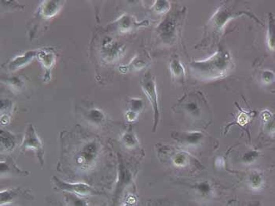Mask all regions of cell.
I'll return each instance as SVG.
<instances>
[{
    "mask_svg": "<svg viewBox=\"0 0 275 206\" xmlns=\"http://www.w3.org/2000/svg\"><path fill=\"white\" fill-rule=\"evenodd\" d=\"M260 80L263 85L269 86L275 82V73L270 70H264L260 73Z\"/></svg>",
    "mask_w": 275,
    "mask_h": 206,
    "instance_id": "obj_33",
    "label": "cell"
},
{
    "mask_svg": "<svg viewBox=\"0 0 275 206\" xmlns=\"http://www.w3.org/2000/svg\"><path fill=\"white\" fill-rule=\"evenodd\" d=\"M144 108V102L143 99L139 98H132L128 101V109L127 110L131 111L133 113L140 115Z\"/></svg>",
    "mask_w": 275,
    "mask_h": 206,
    "instance_id": "obj_31",
    "label": "cell"
},
{
    "mask_svg": "<svg viewBox=\"0 0 275 206\" xmlns=\"http://www.w3.org/2000/svg\"><path fill=\"white\" fill-rule=\"evenodd\" d=\"M242 16H247L256 23L263 24L251 11L241 8L239 3L236 1L223 2L207 22L204 30L203 39L197 47H208L214 45L222 36L227 24Z\"/></svg>",
    "mask_w": 275,
    "mask_h": 206,
    "instance_id": "obj_2",
    "label": "cell"
},
{
    "mask_svg": "<svg viewBox=\"0 0 275 206\" xmlns=\"http://www.w3.org/2000/svg\"><path fill=\"white\" fill-rule=\"evenodd\" d=\"M263 129L269 135H275V116L267 123L263 124Z\"/></svg>",
    "mask_w": 275,
    "mask_h": 206,
    "instance_id": "obj_35",
    "label": "cell"
},
{
    "mask_svg": "<svg viewBox=\"0 0 275 206\" xmlns=\"http://www.w3.org/2000/svg\"><path fill=\"white\" fill-rule=\"evenodd\" d=\"M146 206H177L168 200H149L146 201Z\"/></svg>",
    "mask_w": 275,
    "mask_h": 206,
    "instance_id": "obj_36",
    "label": "cell"
},
{
    "mask_svg": "<svg viewBox=\"0 0 275 206\" xmlns=\"http://www.w3.org/2000/svg\"><path fill=\"white\" fill-rule=\"evenodd\" d=\"M171 137L182 146L192 148L203 146L208 139H212V137L201 131H175Z\"/></svg>",
    "mask_w": 275,
    "mask_h": 206,
    "instance_id": "obj_9",
    "label": "cell"
},
{
    "mask_svg": "<svg viewBox=\"0 0 275 206\" xmlns=\"http://www.w3.org/2000/svg\"><path fill=\"white\" fill-rule=\"evenodd\" d=\"M125 116L127 122L132 123V122L137 121L138 117H139V114H137V113H133V112H131V111L127 110V112H126Z\"/></svg>",
    "mask_w": 275,
    "mask_h": 206,
    "instance_id": "obj_39",
    "label": "cell"
},
{
    "mask_svg": "<svg viewBox=\"0 0 275 206\" xmlns=\"http://www.w3.org/2000/svg\"><path fill=\"white\" fill-rule=\"evenodd\" d=\"M101 206H106V204H102V205H101Z\"/></svg>",
    "mask_w": 275,
    "mask_h": 206,
    "instance_id": "obj_42",
    "label": "cell"
},
{
    "mask_svg": "<svg viewBox=\"0 0 275 206\" xmlns=\"http://www.w3.org/2000/svg\"><path fill=\"white\" fill-rule=\"evenodd\" d=\"M64 198L67 206H90L87 199L78 194L65 193Z\"/></svg>",
    "mask_w": 275,
    "mask_h": 206,
    "instance_id": "obj_28",
    "label": "cell"
},
{
    "mask_svg": "<svg viewBox=\"0 0 275 206\" xmlns=\"http://www.w3.org/2000/svg\"><path fill=\"white\" fill-rule=\"evenodd\" d=\"M182 184L188 187L200 201H210L215 194L213 183L206 179L182 181Z\"/></svg>",
    "mask_w": 275,
    "mask_h": 206,
    "instance_id": "obj_12",
    "label": "cell"
},
{
    "mask_svg": "<svg viewBox=\"0 0 275 206\" xmlns=\"http://www.w3.org/2000/svg\"><path fill=\"white\" fill-rule=\"evenodd\" d=\"M21 149L33 151L38 158L41 167L44 165V148L43 142L37 135L34 127L32 124L28 125L24 132V139L21 142Z\"/></svg>",
    "mask_w": 275,
    "mask_h": 206,
    "instance_id": "obj_11",
    "label": "cell"
},
{
    "mask_svg": "<svg viewBox=\"0 0 275 206\" xmlns=\"http://www.w3.org/2000/svg\"><path fill=\"white\" fill-rule=\"evenodd\" d=\"M260 116L262 122H263V124H264L270 121L273 117V114L268 109H265V110L262 111L261 113H260Z\"/></svg>",
    "mask_w": 275,
    "mask_h": 206,
    "instance_id": "obj_37",
    "label": "cell"
},
{
    "mask_svg": "<svg viewBox=\"0 0 275 206\" xmlns=\"http://www.w3.org/2000/svg\"><path fill=\"white\" fill-rule=\"evenodd\" d=\"M134 183V172L123 156L118 154L117 178L113 194V206H117L124 197L126 190L132 187Z\"/></svg>",
    "mask_w": 275,
    "mask_h": 206,
    "instance_id": "obj_7",
    "label": "cell"
},
{
    "mask_svg": "<svg viewBox=\"0 0 275 206\" xmlns=\"http://www.w3.org/2000/svg\"><path fill=\"white\" fill-rule=\"evenodd\" d=\"M238 109H239L240 110L239 114L237 115L235 122H234L232 125L237 124V125H239L240 126H246L248 124L250 123V121H251L252 113L244 110V109H241V108L238 107Z\"/></svg>",
    "mask_w": 275,
    "mask_h": 206,
    "instance_id": "obj_32",
    "label": "cell"
},
{
    "mask_svg": "<svg viewBox=\"0 0 275 206\" xmlns=\"http://www.w3.org/2000/svg\"><path fill=\"white\" fill-rule=\"evenodd\" d=\"M1 201L0 205H14L18 202L24 201H32L33 196L31 191L26 188L16 187V188L6 189L0 192Z\"/></svg>",
    "mask_w": 275,
    "mask_h": 206,
    "instance_id": "obj_14",
    "label": "cell"
},
{
    "mask_svg": "<svg viewBox=\"0 0 275 206\" xmlns=\"http://www.w3.org/2000/svg\"><path fill=\"white\" fill-rule=\"evenodd\" d=\"M169 70H170L172 80L175 83L183 84L186 81V72L182 62L177 56H174L171 59L169 63Z\"/></svg>",
    "mask_w": 275,
    "mask_h": 206,
    "instance_id": "obj_18",
    "label": "cell"
},
{
    "mask_svg": "<svg viewBox=\"0 0 275 206\" xmlns=\"http://www.w3.org/2000/svg\"><path fill=\"white\" fill-rule=\"evenodd\" d=\"M18 139L17 135L11 133L5 129H1L0 132V143H1V150L5 152H11L17 146Z\"/></svg>",
    "mask_w": 275,
    "mask_h": 206,
    "instance_id": "obj_22",
    "label": "cell"
},
{
    "mask_svg": "<svg viewBox=\"0 0 275 206\" xmlns=\"http://www.w3.org/2000/svg\"><path fill=\"white\" fill-rule=\"evenodd\" d=\"M125 50V44L109 36L104 37L100 44L101 55L108 63L117 61L124 54Z\"/></svg>",
    "mask_w": 275,
    "mask_h": 206,
    "instance_id": "obj_13",
    "label": "cell"
},
{
    "mask_svg": "<svg viewBox=\"0 0 275 206\" xmlns=\"http://www.w3.org/2000/svg\"><path fill=\"white\" fill-rule=\"evenodd\" d=\"M176 113H182L194 122L208 125L212 121V112L203 93L198 91L186 94L174 106Z\"/></svg>",
    "mask_w": 275,
    "mask_h": 206,
    "instance_id": "obj_4",
    "label": "cell"
},
{
    "mask_svg": "<svg viewBox=\"0 0 275 206\" xmlns=\"http://www.w3.org/2000/svg\"><path fill=\"white\" fill-rule=\"evenodd\" d=\"M3 82H5L9 87L12 89L13 90L20 92L25 87L26 80L24 76H12V77H7V78L4 79V81Z\"/></svg>",
    "mask_w": 275,
    "mask_h": 206,
    "instance_id": "obj_29",
    "label": "cell"
},
{
    "mask_svg": "<svg viewBox=\"0 0 275 206\" xmlns=\"http://www.w3.org/2000/svg\"><path fill=\"white\" fill-rule=\"evenodd\" d=\"M158 156L163 162L177 169L199 171L204 168L201 163L189 151L173 145H160Z\"/></svg>",
    "mask_w": 275,
    "mask_h": 206,
    "instance_id": "obj_6",
    "label": "cell"
},
{
    "mask_svg": "<svg viewBox=\"0 0 275 206\" xmlns=\"http://www.w3.org/2000/svg\"><path fill=\"white\" fill-rule=\"evenodd\" d=\"M267 47L275 59V15L273 13L268 14L267 22Z\"/></svg>",
    "mask_w": 275,
    "mask_h": 206,
    "instance_id": "obj_24",
    "label": "cell"
},
{
    "mask_svg": "<svg viewBox=\"0 0 275 206\" xmlns=\"http://www.w3.org/2000/svg\"><path fill=\"white\" fill-rule=\"evenodd\" d=\"M186 8L169 11L160 24L155 28L157 40L163 45L172 46L176 44L182 33L186 20Z\"/></svg>",
    "mask_w": 275,
    "mask_h": 206,
    "instance_id": "obj_5",
    "label": "cell"
},
{
    "mask_svg": "<svg viewBox=\"0 0 275 206\" xmlns=\"http://www.w3.org/2000/svg\"><path fill=\"white\" fill-rule=\"evenodd\" d=\"M247 184L252 191H261L265 186L264 175L258 170H253L248 175Z\"/></svg>",
    "mask_w": 275,
    "mask_h": 206,
    "instance_id": "obj_23",
    "label": "cell"
},
{
    "mask_svg": "<svg viewBox=\"0 0 275 206\" xmlns=\"http://www.w3.org/2000/svg\"><path fill=\"white\" fill-rule=\"evenodd\" d=\"M51 182L56 190L66 193H72L79 196L101 195L103 194V192L98 191L96 188L87 183L66 182L54 175L52 176Z\"/></svg>",
    "mask_w": 275,
    "mask_h": 206,
    "instance_id": "obj_10",
    "label": "cell"
},
{
    "mask_svg": "<svg viewBox=\"0 0 275 206\" xmlns=\"http://www.w3.org/2000/svg\"><path fill=\"white\" fill-rule=\"evenodd\" d=\"M61 139L62 152L59 168L72 176H88L105 154V145L99 137L89 132H63Z\"/></svg>",
    "mask_w": 275,
    "mask_h": 206,
    "instance_id": "obj_1",
    "label": "cell"
},
{
    "mask_svg": "<svg viewBox=\"0 0 275 206\" xmlns=\"http://www.w3.org/2000/svg\"><path fill=\"white\" fill-rule=\"evenodd\" d=\"M82 114L87 122L94 125H102L106 121V116L102 110L96 107L82 109Z\"/></svg>",
    "mask_w": 275,
    "mask_h": 206,
    "instance_id": "obj_21",
    "label": "cell"
},
{
    "mask_svg": "<svg viewBox=\"0 0 275 206\" xmlns=\"http://www.w3.org/2000/svg\"><path fill=\"white\" fill-rule=\"evenodd\" d=\"M63 4L62 1H43L39 7L37 17L43 19L53 18L60 11Z\"/></svg>",
    "mask_w": 275,
    "mask_h": 206,
    "instance_id": "obj_20",
    "label": "cell"
},
{
    "mask_svg": "<svg viewBox=\"0 0 275 206\" xmlns=\"http://www.w3.org/2000/svg\"><path fill=\"white\" fill-rule=\"evenodd\" d=\"M150 22L147 20L139 21L134 16L129 14H124L112 24L116 30L121 33H129L137 28L149 26Z\"/></svg>",
    "mask_w": 275,
    "mask_h": 206,
    "instance_id": "obj_15",
    "label": "cell"
},
{
    "mask_svg": "<svg viewBox=\"0 0 275 206\" xmlns=\"http://www.w3.org/2000/svg\"><path fill=\"white\" fill-rule=\"evenodd\" d=\"M260 155H261V152L260 151L250 148L241 153L239 155V162L241 165H246V166L253 165L259 159Z\"/></svg>",
    "mask_w": 275,
    "mask_h": 206,
    "instance_id": "obj_27",
    "label": "cell"
},
{
    "mask_svg": "<svg viewBox=\"0 0 275 206\" xmlns=\"http://www.w3.org/2000/svg\"><path fill=\"white\" fill-rule=\"evenodd\" d=\"M215 165L218 169H223L225 167V160L222 157H218L215 159Z\"/></svg>",
    "mask_w": 275,
    "mask_h": 206,
    "instance_id": "obj_41",
    "label": "cell"
},
{
    "mask_svg": "<svg viewBox=\"0 0 275 206\" xmlns=\"http://www.w3.org/2000/svg\"><path fill=\"white\" fill-rule=\"evenodd\" d=\"M259 203L243 202V201H234L229 206H258Z\"/></svg>",
    "mask_w": 275,
    "mask_h": 206,
    "instance_id": "obj_40",
    "label": "cell"
},
{
    "mask_svg": "<svg viewBox=\"0 0 275 206\" xmlns=\"http://www.w3.org/2000/svg\"><path fill=\"white\" fill-rule=\"evenodd\" d=\"M12 106V101L10 99H1V116H10L8 113L11 112Z\"/></svg>",
    "mask_w": 275,
    "mask_h": 206,
    "instance_id": "obj_34",
    "label": "cell"
},
{
    "mask_svg": "<svg viewBox=\"0 0 275 206\" xmlns=\"http://www.w3.org/2000/svg\"><path fill=\"white\" fill-rule=\"evenodd\" d=\"M234 66V59L230 51L219 47L216 52L208 58L190 62L189 70L196 80L212 81L228 76Z\"/></svg>",
    "mask_w": 275,
    "mask_h": 206,
    "instance_id": "obj_3",
    "label": "cell"
},
{
    "mask_svg": "<svg viewBox=\"0 0 275 206\" xmlns=\"http://www.w3.org/2000/svg\"><path fill=\"white\" fill-rule=\"evenodd\" d=\"M137 200V197L134 194H128L123 206H136Z\"/></svg>",
    "mask_w": 275,
    "mask_h": 206,
    "instance_id": "obj_38",
    "label": "cell"
},
{
    "mask_svg": "<svg viewBox=\"0 0 275 206\" xmlns=\"http://www.w3.org/2000/svg\"><path fill=\"white\" fill-rule=\"evenodd\" d=\"M140 84L153 109V125L152 131L155 132L157 131L160 120V104L156 76H153L151 72L147 71L140 79Z\"/></svg>",
    "mask_w": 275,
    "mask_h": 206,
    "instance_id": "obj_8",
    "label": "cell"
},
{
    "mask_svg": "<svg viewBox=\"0 0 275 206\" xmlns=\"http://www.w3.org/2000/svg\"><path fill=\"white\" fill-rule=\"evenodd\" d=\"M1 177L7 176H28L30 172L27 170H22L17 166L15 161L10 156L6 157L0 162Z\"/></svg>",
    "mask_w": 275,
    "mask_h": 206,
    "instance_id": "obj_17",
    "label": "cell"
},
{
    "mask_svg": "<svg viewBox=\"0 0 275 206\" xmlns=\"http://www.w3.org/2000/svg\"><path fill=\"white\" fill-rule=\"evenodd\" d=\"M151 62V57H150L148 53L143 51L134 56L128 64L120 66L119 70L123 74L130 73V72L140 71L150 66Z\"/></svg>",
    "mask_w": 275,
    "mask_h": 206,
    "instance_id": "obj_16",
    "label": "cell"
},
{
    "mask_svg": "<svg viewBox=\"0 0 275 206\" xmlns=\"http://www.w3.org/2000/svg\"><path fill=\"white\" fill-rule=\"evenodd\" d=\"M37 58L39 61L42 63L43 67L46 69V76H48L50 75L52 68L55 63V55L53 53L47 50H38V54H37Z\"/></svg>",
    "mask_w": 275,
    "mask_h": 206,
    "instance_id": "obj_26",
    "label": "cell"
},
{
    "mask_svg": "<svg viewBox=\"0 0 275 206\" xmlns=\"http://www.w3.org/2000/svg\"><path fill=\"white\" fill-rule=\"evenodd\" d=\"M37 54H38V50H30L24 53L23 55L14 57L5 65L6 70L10 72L19 70L20 68L23 67L28 63L33 61L35 57H37Z\"/></svg>",
    "mask_w": 275,
    "mask_h": 206,
    "instance_id": "obj_19",
    "label": "cell"
},
{
    "mask_svg": "<svg viewBox=\"0 0 275 206\" xmlns=\"http://www.w3.org/2000/svg\"><path fill=\"white\" fill-rule=\"evenodd\" d=\"M121 143L127 149L135 150L140 146V141L138 139L137 135L131 127H129L124 132L121 136Z\"/></svg>",
    "mask_w": 275,
    "mask_h": 206,
    "instance_id": "obj_25",
    "label": "cell"
},
{
    "mask_svg": "<svg viewBox=\"0 0 275 206\" xmlns=\"http://www.w3.org/2000/svg\"><path fill=\"white\" fill-rule=\"evenodd\" d=\"M171 3L169 1H155L151 7V10L156 14H166L170 11Z\"/></svg>",
    "mask_w": 275,
    "mask_h": 206,
    "instance_id": "obj_30",
    "label": "cell"
}]
</instances>
